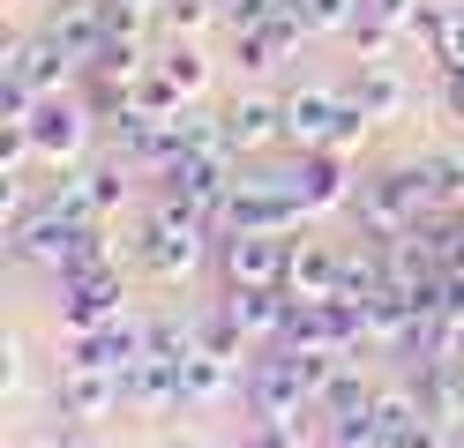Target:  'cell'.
Segmentation results:
<instances>
[{"label":"cell","instance_id":"ffe728a7","mask_svg":"<svg viewBox=\"0 0 464 448\" xmlns=\"http://www.w3.org/2000/svg\"><path fill=\"white\" fill-rule=\"evenodd\" d=\"M420 45H427V60H442V75L464 68V0H442V8L420 15Z\"/></svg>","mask_w":464,"mask_h":448},{"label":"cell","instance_id":"83f0119b","mask_svg":"<svg viewBox=\"0 0 464 448\" xmlns=\"http://www.w3.org/2000/svg\"><path fill=\"white\" fill-rule=\"evenodd\" d=\"M247 448H300V441H293V434H270V426H255V441H247Z\"/></svg>","mask_w":464,"mask_h":448},{"label":"cell","instance_id":"603a6c76","mask_svg":"<svg viewBox=\"0 0 464 448\" xmlns=\"http://www.w3.org/2000/svg\"><path fill=\"white\" fill-rule=\"evenodd\" d=\"M427 179H434V202H457L464 209V149H434Z\"/></svg>","mask_w":464,"mask_h":448},{"label":"cell","instance_id":"8992f818","mask_svg":"<svg viewBox=\"0 0 464 448\" xmlns=\"http://www.w3.org/2000/svg\"><path fill=\"white\" fill-rule=\"evenodd\" d=\"M285 254H293V239H277V232H218V269H225V284L285 291Z\"/></svg>","mask_w":464,"mask_h":448},{"label":"cell","instance_id":"e0dca14e","mask_svg":"<svg viewBox=\"0 0 464 448\" xmlns=\"http://www.w3.org/2000/svg\"><path fill=\"white\" fill-rule=\"evenodd\" d=\"M121 388H128V411H135V418L188 411V404H180V367H172V358H158V351H142L135 367L121 374Z\"/></svg>","mask_w":464,"mask_h":448},{"label":"cell","instance_id":"6da1fadb","mask_svg":"<svg viewBox=\"0 0 464 448\" xmlns=\"http://www.w3.org/2000/svg\"><path fill=\"white\" fill-rule=\"evenodd\" d=\"M353 209H360V232L367 239H397V232H412L427 209H434V179H427V165L374 172V179H360Z\"/></svg>","mask_w":464,"mask_h":448},{"label":"cell","instance_id":"cb8c5ba5","mask_svg":"<svg viewBox=\"0 0 464 448\" xmlns=\"http://www.w3.org/2000/svg\"><path fill=\"white\" fill-rule=\"evenodd\" d=\"M353 45H360V60H390V52L404 45V30H390V23L360 15V23H353Z\"/></svg>","mask_w":464,"mask_h":448},{"label":"cell","instance_id":"ac0fdd59","mask_svg":"<svg viewBox=\"0 0 464 448\" xmlns=\"http://www.w3.org/2000/svg\"><path fill=\"white\" fill-rule=\"evenodd\" d=\"M225 142H232V157H255V149L285 142V98H240L225 112Z\"/></svg>","mask_w":464,"mask_h":448},{"label":"cell","instance_id":"52a82bcc","mask_svg":"<svg viewBox=\"0 0 464 448\" xmlns=\"http://www.w3.org/2000/svg\"><path fill=\"white\" fill-rule=\"evenodd\" d=\"M68 426H105L112 411H128V388H121V367H61V388H53Z\"/></svg>","mask_w":464,"mask_h":448},{"label":"cell","instance_id":"4dcf8cb0","mask_svg":"<svg viewBox=\"0 0 464 448\" xmlns=\"http://www.w3.org/2000/svg\"><path fill=\"white\" fill-rule=\"evenodd\" d=\"M353 448H382V441H353Z\"/></svg>","mask_w":464,"mask_h":448},{"label":"cell","instance_id":"30bf717a","mask_svg":"<svg viewBox=\"0 0 464 448\" xmlns=\"http://www.w3.org/2000/svg\"><path fill=\"white\" fill-rule=\"evenodd\" d=\"M344 291V254L323 247V239H293V254H285V299H300V307H323V299Z\"/></svg>","mask_w":464,"mask_h":448},{"label":"cell","instance_id":"7c38bea8","mask_svg":"<svg viewBox=\"0 0 464 448\" xmlns=\"http://www.w3.org/2000/svg\"><path fill=\"white\" fill-rule=\"evenodd\" d=\"M45 38L61 45L75 68H91V60L105 52V38H112V15H105V0H61V8L45 15Z\"/></svg>","mask_w":464,"mask_h":448},{"label":"cell","instance_id":"d4e9b609","mask_svg":"<svg viewBox=\"0 0 464 448\" xmlns=\"http://www.w3.org/2000/svg\"><path fill=\"white\" fill-rule=\"evenodd\" d=\"M210 23V0H165V38H195Z\"/></svg>","mask_w":464,"mask_h":448},{"label":"cell","instance_id":"9c48e42d","mask_svg":"<svg viewBox=\"0 0 464 448\" xmlns=\"http://www.w3.org/2000/svg\"><path fill=\"white\" fill-rule=\"evenodd\" d=\"M128 179H135V172H128L121 157H112V165H75L61 187H53V202H61V209H75V217H91V224H105L112 209L128 202Z\"/></svg>","mask_w":464,"mask_h":448},{"label":"cell","instance_id":"277c9868","mask_svg":"<svg viewBox=\"0 0 464 448\" xmlns=\"http://www.w3.org/2000/svg\"><path fill=\"white\" fill-rule=\"evenodd\" d=\"M307 202L293 195V179H232V202H225V224L218 232H300Z\"/></svg>","mask_w":464,"mask_h":448},{"label":"cell","instance_id":"f546056e","mask_svg":"<svg viewBox=\"0 0 464 448\" xmlns=\"http://www.w3.org/2000/svg\"><path fill=\"white\" fill-rule=\"evenodd\" d=\"M15 448H61V426H53V434H31V441H15Z\"/></svg>","mask_w":464,"mask_h":448},{"label":"cell","instance_id":"2e32d148","mask_svg":"<svg viewBox=\"0 0 464 448\" xmlns=\"http://www.w3.org/2000/svg\"><path fill=\"white\" fill-rule=\"evenodd\" d=\"M293 179V195L307 202V217L314 209H344L360 187H353V172H344V149H300V172H285Z\"/></svg>","mask_w":464,"mask_h":448},{"label":"cell","instance_id":"4316f807","mask_svg":"<svg viewBox=\"0 0 464 448\" xmlns=\"http://www.w3.org/2000/svg\"><path fill=\"white\" fill-rule=\"evenodd\" d=\"M61 448H112V441H105V426H68L61 418Z\"/></svg>","mask_w":464,"mask_h":448},{"label":"cell","instance_id":"d6986e66","mask_svg":"<svg viewBox=\"0 0 464 448\" xmlns=\"http://www.w3.org/2000/svg\"><path fill=\"white\" fill-rule=\"evenodd\" d=\"M420 404L442 434L464 426V358H420Z\"/></svg>","mask_w":464,"mask_h":448},{"label":"cell","instance_id":"44dd1931","mask_svg":"<svg viewBox=\"0 0 464 448\" xmlns=\"http://www.w3.org/2000/svg\"><path fill=\"white\" fill-rule=\"evenodd\" d=\"M158 75L180 90V98H202V82H210V60L195 52V38H165V45H158Z\"/></svg>","mask_w":464,"mask_h":448},{"label":"cell","instance_id":"9a60e30c","mask_svg":"<svg viewBox=\"0 0 464 448\" xmlns=\"http://www.w3.org/2000/svg\"><path fill=\"white\" fill-rule=\"evenodd\" d=\"M344 98H353L367 119H404L412 112V75L397 68V60H360V75H353V90H344Z\"/></svg>","mask_w":464,"mask_h":448},{"label":"cell","instance_id":"5b68a950","mask_svg":"<svg viewBox=\"0 0 464 448\" xmlns=\"http://www.w3.org/2000/svg\"><path fill=\"white\" fill-rule=\"evenodd\" d=\"M121 314H128V284H121V269H61V321H68V337L112 329Z\"/></svg>","mask_w":464,"mask_h":448},{"label":"cell","instance_id":"5bb4252c","mask_svg":"<svg viewBox=\"0 0 464 448\" xmlns=\"http://www.w3.org/2000/svg\"><path fill=\"white\" fill-rule=\"evenodd\" d=\"M232 329H240L247 344H277L285 337V314H293V299L285 291H263V284H225V307H218Z\"/></svg>","mask_w":464,"mask_h":448},{"label":"cell","instance_id":"3957f363","mask_svg":"<svg viewBox=\"0 0 464 448\" xmlns=\"http://www.w3.org/2000/svg\"><path fill=\"white\" fill-rule=\"evenodd\" d=\"M82 224L91 217H75V209H61V202H38V209H23V224L8 232V254L15 262H31V269H53V277H61V269L82 254Z\"/></svg>","mask_w":464,"mask_h":448},{"label":"cell","instance_id":"7402d4cb","mask_svg":"<svg viewBox=\"0 0 464 448\" xmlns=\"http://www.w3.org/2000/svg\"><path fill=\"white\" fill-rule=\"evenodd\" d=\"M307 38H353V23L367 15V0H293Z\"/></svg>","mask_w":464,"mask_h":448},{"label":"cell","instance_id":"8fae6325","mask_svg":"<svg viewBox=\"0 0 464 448\" xmlns=\"http://www.w3.org/2000/svg\"><path fill=\"white\" fill-rule=\"evenodd\" d=\"M240 358L232 351H210V344H195L188 358H180V404L188 411H218V404H232L240 396Z\"/></svg>","mask_w":464,"mask_h":448},{"label":"cell","instance_id":"7a4b0ae2","mask_svg":"<svg viewBox=\"0 0 464 448\" xmlns=\"http://www.w3.org/2000/svg\"><path fill=\"white\" fill-rule=\"evenodd\" d=\"M210 254V217H195L188 202H158L150 209V224H142V262H150V277L158 284H180L195 277V262Z\"/></svg>","mask_w":464,"mask_h":448},{"label":"cell","instance_id":"4fadbf2b","mask_svg":"<svg viewBox=\"0 0 464 448\" xmlns=\"http://www.w3.org/2000/svg\"><path fill=\"white\" fill-rule=\"evenodd\" d=\"M300 38H307L300 8H277V15H263V23H240V30H232V52H240L247 75H263V68H277V60L293 52Z\"/></svg>","mask_w":464,"mask_h":448},{"label":"cell","instance_id":"484cf974","mask_svg":"<svg viewBox=\"0 0 464 448\" xmlns=\"http://www.w3.org/2000/svg\"><path fill=\"white\" fill-rule=\"evenodd\" d=\"M367 15L390 23V30H404V38H420V15L427 8H420V0H367Z\"/></svg>","mask_w":464,"mask_h":448},{"label":"cell","instance_id":"1f68e13d","mask_svg":"<svg viewBox=\"0 0 464 448\" xmlns=\"http://www.w3.org/2000/svg\"><path fill=\"white\" fill-rule=\"evenodd\" d=\"M150 8H165V0H150Z\"/></svg>","mask_w":464,"mask_h":448},{"label":"cell","instance_id":"ba28073f","mask_svg":"<svg viewBox=\"0 0 464 448\" xmlns=\"http://www.w3.org/2000/svg\"><path fill=\"white\" fill-rule=\"evenodd\" d=\"M23 128H31V142H38L45 165H75L82 142H91V105H75V98H61V90H45Z\"/></svg>","mask_w":464,"mask_h":448},{"label":"cell","instance_id":"f1b7e54d","mask_svg":"<svg viewBox=\"0 0 464 448\" xmlns=\"http://www.w3.org/2000/svg\"><path fill=\"white\" fill-rule=\"evenodd\" d=\"M450 112L464 119V68H450Z\"/></svg>","mask_w":464,"mask_h":448}]
</instances>
